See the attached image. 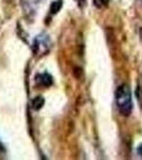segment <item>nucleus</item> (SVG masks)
I'll use <instances>...</instances> for the list:
<instances>
[{"instance_id": "7", "label": "nucleus", "mask_w": 142, "mask_h": 160, "mask_svg": "<svg viewBox=\"0 0 142 160\" xmlns=\"http://www.w3.org/2000/svg\"><path fill=\"white\" fill-rule=\"evenodd\" d=\"M136 97H137V100L139 102V106L142 109V87L141 86H138L136 89Z\"/></svg>"}, {"instance_id": "6", "label": "nucleus", "mask_w": 142, "mask_h": 160, "mask_svg": "<svg viewBox=\"0 0 142 160\" xmlns=\"http://www.w3.org/2000/svg\"><path fill=\"white\" fill-rule=\"evenodd\" d=\"M110 0H93V3L97 9H104L109 4Z\"/></svg>"}, {"instance_id": "5", "label": "nucleus", "mask_w": 142, "mask_h": 160, "mask_svg": "<svg viewBox=\"0 0 142 160\" xmlns=\"http://www.w3.org/2000/svg\"><path fill=\"white\" fill-rule=\"evenodd\" d=\"M62 6H63V1H62V0H59V1H53V3L50 4L51 14H57V13H58L62 9Z\"/></svg>"}, {"instance_id": "8", "label": "nucleus", "mask_w": 142, "mask_h": 160, "mask_svg": "<svg viewBox=\"0 0 142 160\" xmlns=\"http://www.w3.org/2000/svg\"><path fill=\"white\" fill-rule=\"evenodd\" d=\"M137 153H138L139 156L142 157V143L138 146V148H137Z\"/></svg>"}, {"instance_id": "2", "label": "nucleus", "mask_w": 142, "mask_h": 160, "mask_svg": "<svg viewBox=\"0 0 142 160\" xmlns=\"http://www.w3.org/2000/svg\"><path fill=\"white\" fill-rule=\"evenodd\" d=\"M51 47L50 38L47 34L42 33L35 37L33 41V51L37 53L38 56H44L48 53Z\"/></svg>"}, {"instance_id": "4", "label": "nucleus", "mask_w": 142, "mask_h": 160, "mask_svg": "<svg viewBox=\"0 0 142 160\" xmlns=\"http://www.w3.org/2000/svg\"><path fill=\"white\" fill-rule=\"evenodd\" d=\"M44 104H45V99L42 96H37L31 100V107H32L33 110H37V111L42 109Z\"/></svg>"}, {"instance_id": "3", "label": "nucleus", "mask_w": 142, "mask_h": 160, "mask_svg": "<svg viewBox=\"0 0 142 160\" xmlns=\"http://www.w3.org/2000/svg\"><path fill=\"white\" fill-rule=\"evenodd\" d=\"M35 80H37V82L38 84H41V86H43V87H46V88L50 87L51 84H53V77L47 73L37 75Z\"/></svg>"}, {"instance_id": "1", "label": "nucleus", "mask_w": 142, "mask_h": 160, "mask_svg": "<svg viewBox=\"0 0 142 160\" xmlns=\"http://www.w3.org/2000/svg\"><path fill=\"white\" fill-rule=\"evenodd\" d=\"M115 102L118 109L123 117H129L133 111L131 92L127 84H122L115 91Z\"/></svg>"}]
</instances>
